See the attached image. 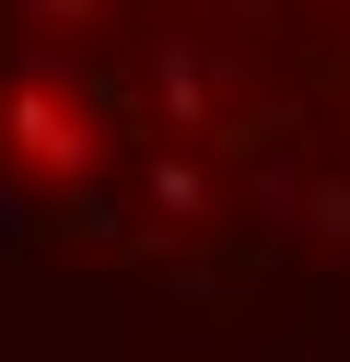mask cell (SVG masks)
<instances>
[{
	"instance_id": "6da1fadb",
	"label": "cell",
	"mask_w": 350,
	"mask_h": 362,
	"mask_svg": "<svg viewBox=\"0 0 350 362\" xmlns=\"http://www.w3.org/2000/svg\"><path fill=\"white\" fill-rule=\"evenodd\" d=\"M0 199L199 292L350 269V0H0Z\"/></svg>"
}]
</instances>
